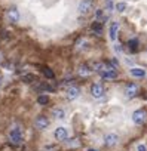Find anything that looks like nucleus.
<instances>
[{"label":"nucleus","mask_w":147,"mask_h":151,"mask_svg":"<svg viewBox=\"0 0 147 151\" xmlns=\"http://www.w3.org/2000/svg\"><path fill=\"white\" fill-rule=\"evenodd\" d=\"M9 142L12 145H20L22 142V129L20 126H14L9 130Z\"/></svg>","instance_id":"1"},{"label":"nucleus","mask_w":147,"mask_h":151,"mask_svg":"<svg viewBox=\"0 0 147 151\" xmlns=\"http://www.w3.org/2000/svg\"><path fill=\"white\" fill-rule=\"evenodd\" d=\"M6 18H8L9 22L17 24V22L20 21V18H21L18 8H17V6H11V8H8V11H6Z\"/></svg>","instance_id":"2"},{"label":"nucleus","mask_w":147,"mask_h":151,"mask_svg":"<svg viewBox=\"0 0 147 151\" xmlns=\"http://www.w3.org/2000/svg\"><path fill=\"white\" fill-rule=\"evenodd\" d=\"M132 122H134V124H137V126L144 124V122H146V110H144V108L135 110L134 114H132Z\"/></svg>","instance_id":"3"},{"label":"nucleus","mask_w":147,"mask_h":151,"mask_svg":"<svg viewBox=\"0 0 147 151\" xmlns=\"http://www.w3.org/2000/svg\"><path fill=\"white\" fill-rule=\"evenodd\" d=\"M91 95H92L94 98H97V99L103 98V96L106 95V88H104V85H101V83H94V85L91 86Z\"/></svg>","instance_id":"4"},{"label":"nucleus","mask_w":147,"mask_h":151,"mask_svg":"<svg viewBox=\"0 0 147 151\" xmlns=\"http://www.w3.org/2000/svg\"><path fill=\"white\" fill-rule=\"evenodd\" d=\"M54 136H55V139L56 141H67L68 139V130H67V127H64V126H58L55 130H54Z\"/></svg>","instance_id":"5"},{"label":"nucleus","mask_w":147,"mask_h":151,"mask_svg":"<svg viewBox=\"0 0 147 151\" xmlns=\"http://www.w3.org/2000/svg\"><path fill=\"white\" fill-rule=\"evenodd\" d=\"M91 9H92V0H80L79 5H77V11H79L82 15L89 14Z\"/></svg>","instance_id":"6"},{"label":"nucleus","mask_w":147,"mask_h":151,"mask_svg":"<svg viewBox=\"0 0 147 151\" xmlns=\"http://www.w3.org/2000/svg\"><path fill=\"white\" fill-rule=\"evenodd\" d=\"M34 124H36V127H37L39 130H43V129H46V127L49 126V119H48L46 116L40 114V116H37V117H36Z\"/></svg>","instance_id":"7"},{"label":"nucleus","mask_w":147,"mask_h":151,"mask_svg":"<svg viewBox=\"0 0 147 151\" xmlns=\"http://www.w3.org/2000/svg\"><path fill=\"white\" fill-rule=\"evenodd\" d=\"M117 142H119V136H117L116 133H107V135L104 136V144H106V147H109V148L117 145Z\"/></svg>","instance_id":"8"},{"label":"nucleus","mask_w":147,"mask_h":151,"mask_svg":"<svg viewBox=\"0 0 147 151\" xmlns=\"http://www.w3.org/2000/svg\"><path fill=\"white\" fill-rule=\"evenodd\" d=\"M100 77L104 79V80H114L117 79V71L116 70H104V71H100Z\"/></svg>","instance_id":"9"},{"label":"nucleus","mask_w":147,"mask_h":151,"mask_svg":"<svg viewBox=\"0 0 147 151\" xmlns=\"http://www.w3.org/2000/svg\"><path fill=\"white\" fill-rule=\"evenodd\" d=\"M67 99H70V101H75L76 98H79V95H80V88H77V86H70L68 89H67Z\"/></svg>","instance_id":"10"},{"label":"nucleus","mask_w":147,"mask_h":151,"mask_svg":"<svg viewBox=\"0 0 147 151\" xmlns=\"http://www.w3.org/2000/svg\"><path fill=\"white\" fill-rule=\"evenodd\" d=\"M125 95L128 96V98H132V96H135L137 95V92H138V85L137 83H128L126 86H125Z\"/></svg>","instance_id":"11"},{"label":"nucleus","mask_w":147,"mask_h":151,"mask_svg":"<svg viewBox=\"0 0 147 151\" xmlns=\"http://www.w3.org/2000/svg\"><path fill=\"white\" fill-rule=\"evenodd\" d=\"M117 31H119V22L117 21H113L112 24H110V30H109V36H110V39L114 42L116 40V37H117Z\"/></svg>","instance_id":"12"},{"label":"nucleus","mask_w":147,"mask_h":151,"mask_svg":"<svg viewBox=\"0 0 147 151\" xmlns=\"http://www.w3.org/2000/svg\"><path fill=\"white\" fill-rule=\"evenodd\" d=\"M129 73H131V76H134V77H137V79L146 77V71H144L143 68H138V67H132V68L129 70Z\"/></svg>","instance_id":"13"},{"label":"nucleus","mask_w":147,"mask_h":151,"mask_svg":"<svg viewBox=\"0 0 147 151\" xmlns=\"http://www.w3.org/2000/svg\"><path fill=\"white\" fill-rule=\"evenodd\" d=\"M52 116L55 117V119H58V120H62L64 117H65V111H64V108H54L52 110Z\"/></svg>","instance_id":"14"},{"label":"nucleus","mask_w":147,"mask_h":151,"mask_svg":"<svg viewBox=\"0 0 147 151\" xmlns=\"http://www.w3.org/2000/svg\"><path fill=\"white\" fill-rule=\"evenodd\" d=\"M91 30H92L95 34H101V33H103V24H100L98 21H95V22L91 24Z\"/></svg>","instance_id":"15"},{"label":"nucleus","mask_w":147,"mask_h":151,"mask_svg":"<svg viewBox=\"0 0 147 151\" xmlns=\"http://www.w3.org/2000/svg\"><path fill=\"white\" fill-rule=\"evenodd\" d=\"M91 71H92V68H89V65H80V68H79V74H80V76H83V77L89 76V74H91Z\"/></svg>","instance_id":"16"},{"label":"nucleus","mask_w":147,"mask_h":151,"mask_svg":"<svg viewBox=\"0 0 147 151\" xmlns=\"http://www.w3.org/2000/svg\"><path fill=\"white\" fill-rule=\"evenodd\" d=\"M95 17H97L98 22H100V21H101V22H106V21H107V15L104 14V9H98V11L95 12Z\"/></svg>","instance_id":"17"},{"label":"nucleus","mask_w":147,"mask_h":151,"mask_svg":"<svg viewBox=\"0 0 147 151\" xmlns=\"http://www.w3.org/2000/svg\"><path fill=\"white\" fill-rule=\"evenodd\" d=\"M128 46H129L131 50H137L138 49V39H131L128 42Z\"/></svg>","instance_id":"18"},{"label":"nucleus","mask_w":147,"mask_h":151,"mask_svg":"<svg viewBox=\"0 0 147 151\" xmlns=\"http://www.w3.org/2000/svg\"><path fill=\"white\" fill-rule=\"evenodd\" d=\"M37 102H39L40 105H46V104L49 102V96H48V95H39Z\"/></svg>","instance_id":"19"},{"label":"nucleus","mask_w":147,"mask_h":151,"mask_svg":"<svg viewBox=\"0 0 147 151\" xmlns=\"http://www.w3.org/2000/svg\"><path fill=\"white\" fill-rule=\"evenodd\" d=\"M42 71H43V74L46 76L48 79H54V77H55V74H54V71H52L51 68H48V67H45V68H43Z\"/></svg>","instance_id":"20"},{"label":"nucleus","mask_w":147,"mask_h":151,"mask_svg":"<svg viewBox=\"0 0 147 151\" xmlns=\"http://www.w3.org/2000/svg\"><path fill=\"white\" fill-rule=\"evenodd\" d=\"M37 89H40V91H48V92H52V91H54V88H52V86H49V85H46V83L39 85V86H37Z\"/></svg>","instance_id":"21"},{"label":"nucleus","mask_w":147,"mask_h":151,"mask_svg":"<svg viewBox=\"0 0 147 151\" xmlns=\"http://www.w3.org/2000/svg\"><path fill=\"white\" fill-rule=\"evenodd\" d=\"M34 79H36V77H34L33 74H25V76H22V80H24L25 83H31Z\"/></svg>","instance_id":"22"},{"label":"nucleus","mask_w":147,"mask_h":151,"mask_svg":"<svg viewBox=\"0 0 147 151\" xmlns=\"http://www.w3.org/2000/svg\"><path fill=\"white\" fill-rule=\"evenodd\" d=\"M114 8H116V6H114V3L112 2V0H107V2H106V9H107L109 12H113Z\"/></svg>","instance_id":"23"},{"label":"nucleus","mask_w":147,"mask_h":151,"mask_svg":"<svg viewBox=\"0 0 147 151\" xmlns=\"http://www.w3.org/2000/svg\"><path fill=\"white\" fill-rule=\"evenodd\" d=\"M116 9H117L119 12H123V11L126 9V5H125V3H117V5H116Z\"/></svg>","instance_id":"24"},{"label":"nucleus","mask_w":147,"mask_h":151,"mask_svg":"<svg viewBox=\"0 0 147 151\" xmlns=\"http://www.w3.org/2000/svg\"><path fill=\"white\" fill-rule=\"evenodd\" d=\"M77 47H79V49H83V47H86V40H85V39H82V40L77 43Z\"/></svg>","instance_id":"25"},{"label":"nucleus","mask_w":147,"mask_h":151,"mask_svg":"<svg viewBox=\"0 0 147 151\" xmlns=\"http://www.w3.org/2000/svg\"><path fill=\"white\" fill-rule=\"evenodd\" d=\"M137 151H147V148H146L144 144H140V145L137 147Z\"/></svg>","instance_id":"26"},{"label":"nucleus","mask_w":147,"mask_h":151,"mask_svg":"<svg viewBox=\"0 0 147 151\" xmlns=\"http://www.w3.org/2000/svg\"><path fill=\"white\" fill-rule=\"evenodd\" d=\"M114 50H116V52H117V53H122V47H120V46H119V45H117V43H116V45H114Z\"/></svg>","instance_id":"27"},{"label":"nucleus","mask_w":147,"mask_h":151,"mask_svg":"<svg viewBox=\"0 0 147 151\" xmlns=\"http://www.w3.org/2000/svg\"><path fill=\"white\" fill-rule=\"evenodd\" d=\"M0 86H2V77H0Z\"/></svg>","instance_id":"28"},{"label":"nucleus","mask_w":147,"mask_h":151,"mask_svg":"<svg viewBox=\"0 0 147 151\" xmlns=\"http://www.w3.org/2000/svg\"><path fill=\"white\" fill-rule=\"evenodd\" d=\"M89 151H97V150H92V148H91V150H89Z\"/></svg>","instance_id":"29"}]
</instances>
